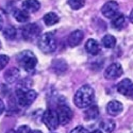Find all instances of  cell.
Segmentation results:
<instances>
[{
    "label": "cell",
    "mask_w": 133,
    "mask_h": 133,
    "mask_svg": "<svg viewBox=\"0 0 133 133\" xmlns=\"http://www.w3.org/2000/svg\"><path fill=\"white\" fill-rule=\"evenodd\" d=\"M94 101V90L90 85H83L81 86L78 91H77L75 97H74V102L75 104L80 108H87L90 107Z\"/></svg>",
    "instance_id": "obj_1"
},
{
    "label": "cell",
    "mask_w": 133,
    "mask_h": 133,
    "mask_svg": "<svg viewBox=\"0 0 133 133\" xmlns=\"http://www.w3.org/2000/svg\"><path fill=\"white\" fill-rule=\"evenodd\" d=\"M17 61H18L19 65L26 71L33 70L34 67L36 66V64H37V59L34 55V53L29 51V50H25L23 52H20L17 55Z\"/></svg>",
    "instance_id": "obj_2"
},
{
    "label": "cell",
    "mask_w": 133,
    "mask_h": 133,
    "mask_svg": "<svg viewBox=\"0 0 133 133\" xmlns=\"http://www.w3.org/2000/svg\"><path fill=\"white\" fill-rule=\"evenodd\" d=\"M38 48L44 53H51L57 49V39L52 33H45L39 37Z\"/></svg>",
    "instance_id": "obj_3"
},
{
    "label": "cell",
    "mask_w": 133,
    "mask_h": 133,
    "mask_svg": "<svg viewBox=\"0 0 133 133\" xmlns=\"http://www.w3.org/2000/svg\"><path fill=\"white\" fill-rule=\"evenodd\" d=\"M37 94L33 90H28V91H23L18 90L17 91V101L18 104L21 107H28L35 100Z\"/></svg>",
    "instance_id": "obj_4"
},
{
    "label": "cell",
    "mask_w": 133,
    "mask_h": 133,
    "mask_svg": "<svg viewBox=\"0 0 133 133\" xmlns=\"http://www.w3.org/2000/svg\"><path fill=\"white\" fill-rule=\"evenodd\" d=\"M43 121L45 123L46 127L49 130H51V131L55 130L60 125L58 112H55L53 110H47L43 115Z\"/></svg>",
    "instance_id": "obj_5"
},
{
    "label": "cell",
    "mask_w": 133,
    "mask_h": 133,
    "mask_svg": "<svg viewBox=\"0 0 133 133\" xmlns=\"http://www.w3.org/2000/svg\"><path fill=\"white\" fill-rule=\"evenodd\" d=\"M41 28L36 24H29L21 29V35L27 41H32L39 35Z\"/></svg>",
    "instance_id": "obj_6"
},
{
    "label": "cell",
    "mask_w": 133,
    "mask_h": 133,
    "mask_svg": "<svg viewBox=\"0 0 133 133\" xmlns=\"http://www.w3.org/2000/svg\"><path fill=\"white\" fill-rule=\"evenodd\" d=\"M119 5L116 1H108L101 8V13L107 18H114L118 15Z\"/></svg>",
    "instance_id": "obj_7"
},
{
    "label": "cell",
    "mask_w": 133,
    "mask_h": 133,
    "mask_svg": "<svg viewBox=\"0 0 133 133\" xmlns=\"http://www.w3.org/2000/svg\"><path fill=\"white\" fill-rule=\"evenodd\" d=\"M123 67L119 63H112L104 71V78L108 80H115L123 75Z\"/></svg>",
    "instance_id": "obj_8"
},
{
    "label": "cell",
    "mask_w": 133,
    "mask_h": 133,
    "mask_svg": "<svg viewBox=\"0 0 133 133\" xmlns=\"http://www.w3.org/2000/svg\"><path fill=\"white\" fill-rule=\"evenodd\" d=\"M58 115L61 125H67L72 118V111L68 105L61 104L58 108Z\"/></svg>",
    "instance_id": "obj_9"
},
{
    "label": "cell",
    "mask_w": 133,
    "mask_h": 133,
    "mask_svg": "<svg viewBox=\"0 0 133 133\" xmlns=\"http://www.w3.org/2000/svg\"><path fill=\"white\" fill-rule=\"evenodd\" d=\"M117 91L121 95L131 96L133 94V82L130 79H124L117 84Z\"/></svg>",
    "instance_id": "obj_10"
},
{
    "label": "cell",
    "mask_w": 133,
    "mask_h": 133,
    "mask_svg": "<svg viewBox=\"0 0 133 133\" xmlns=\"http://www.w3.org/2000/svg\"><path fill=\"white\" fill-rule=\"evenodd\" d=\"M123 103L117 101V100H112L107 104V113L111 116H116L119 113L123 112Z\"/></svg>",
    "instance_id": "obj_11"
},
{
    "label": "cell",
    "mask_w": 133,
    "mask_h": 133,
    "mask_svg": "<svg viewBox=\"0 0 133 133\" xmlns=\"http://www.w3.org/2000/svg\"><path fill=\"white\" fill-rule=\"evenodd\" d=\"M83 32L81 30H76L74 32H71L68 38H67V43H68V45L70 47H76V46H78L80 45V43L82 42L83 39Z\"/></svg>",
    "instance_id": "obj_12"
},
{
    "label": "cell",
    "mask_w": 133,
    "mask_h": 133,
    "mask_svg": "<svg viewBox=\"0 0 133 133\" xmlns=\"http://www.w3.org/2000/svg\"><path fill=\"white\" fill-rule=\"evenodd\" d=\"M21 5H23V9L26 10L29 13L37 12L41 8V3L37 1V0H25Z\"/></svg>",
    "instance_id": "obj_13"
},
{
    "label": "cell",
    "mask_w": 133,
    "mask_h": 133,
    "mask_svg": "<svg viewBox=\"0 0 133 133\" xmlns=\"http://www.w3.org/2000/svg\"><path fill=\"white\" fill-rule=\"evenodd\" d=\"M85 49L86 51L90 53V54H93V55H96L100 52V46H99V43L96 41V39H88L85 44Z\"/></svg>",
    "instance_id": "obj_14"
},
{
    "label": "cell",
    "mask_w": 133,
    "mask_h": 133,
    "mask_svg": "<svg viewBox=\"0 0 133 133\" xmlns=\"http://www.w3.org/2000/svg\"><path fill=\"white\" fill-rule=\"evenodd\" d=\"M127 26V18L125 15H117L112 18V27L115 30H121Z\"/></svg>",
    "instance_id": "obj_15"
},
{
    "label": "cell",
    "mask_w": 133,
    "mask_h": 133,
    "mask_svg": "<svg viewBox=\"0 0 133 133\" xmlns=\"http://www.w3.org/2000/svg\"><path fill=\"white\" fill-rule=\"evenodd\" d=\"M19 78V70L15 67H12L8 69L5 72H4V79L6 80V82L9 83H13L15 82L17 79Z\"/></svg>",
    "instance_id": "obj_16"
},
{
    "label": "cell",
    "mask_w": 133,
    "mask_h": 133,
    "mask_svg": "<svg viewBox=\"0 0 133 133\" xmlns=\"http://www.w3.org/2000/svg\"><path fill=\"white\" fill-rule=\"evenodd\" d=\"M84 116H85V118L87 120L96 119L99 116V109H98V107H96V105H90V107H88V109L85 111Z\"/></svg>",
    "instance_id": "obj_17"
},
{
    "label": "cell",
    "mask_w": 133,
    "mask_h": 133,
    "mask_svg": "<svg viewBox=\"0 0 133 133\" xmlns=\"http://www.w3.org/2000/svg\"><path fill=\"white\" fill-rule=\"evenodd\" d=\"M14 17L18 23H26L29 20V12H27L26 10H16L14 12Z\"/></svg>",
    "instance_id": "obj_18"
},
{
    "label": "cell",
    "mask_w": 133,
    "mask_h": 133,
    "mask_svg": "<svg viewBox=\"0 0 133 133\" xmlns=\"http://www.w3.org/2000/svg\"><path fill=\"white\" fill-rule=\"evenodd\" d=\"M44 23H45L46 26H53L57 23H59V16L53 12L47 13L44 16Z\"/></svg>",
    "instance_id": "obj_19"
},
{
    "label": "cell",
    "mask_w": 133,
    "mask_h": 133,
    "mask_svg": "<svg viewBox=\"0 0 133 133\" xmlns=\"http://www.w3.org/2000/svg\"><path fill=\"white\" fill-rule=\"evenodd\" d=\"M102 45L105 48H113L116 45V38L111 34H107L102 37Z\"/></svg>",
    "instance_id": "obj_20"
},
{
    "label": "cell",
    "mask_w": 133,
    "mask_h": 133,
    "mask_svg": "<svg viewBox=\"0 0 133 133\" xmlns=\"http://www.w3.org/2000/svg\"><path fill=\"white\" fill-rule=\"evenodd\" d=\"M115 123L113 120L111 119H108V120H103L102 124H101V129L105 132V133H112L114 130H115Z\"/></svg>",
    "instance_id": "obj_21"
},
{
    "label": "cell",
    "mask_w": 133,
    "mask_h": 133,
    "mask_svg": "<svg viewBox=\"0 0 133 133\" xmlns=\"http://www.w3.org/2000/svg\"><path fill=\"white\" fill-rule=\"evenodd\" d=\"M17 31L14 27H8L3 30V35L8 38V39H14L16 37Z\"/></svg>",
    "instance_id": "obj_22"
},
{
    "label": "cell",
    "mask_w": 133,
    "mask_h": 133,
    "mask_svg": "<svg viewBox=\"0 0 133 133\" xmlns=\"http://www.w3.org/2000/svg\"><path fill=\"white\" fill-rule=\"evenodd\" d=\"M85 4V0H68V5L72 10H80Z\"/></svg>",
    "instance_id": "obj_23"
},
{
    "label": "cell",
    "mask_w": 133,
    "mask_h": 133,
    "mask_svg": "<svg viewBox=\"0 0 133 133\" xmlns=\"http://www.w3.org/2000/svg\"><path fill=\"white\" fill-rule=\"evenodd\" d=\"M9 57L5 54H0V70L3 69L9 63Z\"/></svg>",
    "instance_id": "obj_24"
},
{
    "label": "cell",
    "mask_w": 133,
    "mask_h": 133,
    "mask_svg": "<svg viewBox=\"0 0 133 133\" xmlns=\"http://www.w3.org/2000/svg\"><path fill=\"white\" fill-rule=\"evenodd\" d=\"M70 133H90L85 128H83L82 126H78V127H76L75 129H72L70 131Z\"/></svg>",
    "instance_id": "obj_25"
},
{
    "label": "cell",
    "mask_w": 133,
    "mask_h": 133,
    "mask_svg": "<svg viewBox=\"0 0 133 133\" xmlns=\"http://www.w3.org/2000/svg\"><path fill=\"white\" fill-rule=\"evenodd\" d=\"M18 133H29L30 132V128L28 126H23V127H20L17 131Z\"/></svg>",
    "instance_id": "obj_26"
},
{
    "label": "cell",
    "mask_w": 133,
    "mask_h": 133,
    "mask_svg": "<svg viewBox=\"0 0 133 133\" xmlns=\"http://www.w3.org/2000/svg\"><path fill=\"white\" fill-rule=\"evenodd\" d=\"M3 111H4V103L1 99H0V114H2Z\"/></svg>",
    "instance_id": "obj_27"
},
{
    "label": "cell",
    "mask_w": 133,
    "mask_h": 133,
    "mask_svg": "<svg viewBox=\"0 0 133 133\" xmlns=\"http://www.w3.org/2000/svg\"><path fill=\"white\" fill-rule=\"evenodd\" d=\"M129 19H130V21L133 24V10L131 11V13H130V15H129Z\"/></svg>",
    "instance_id": "obj_28"
},
{
    "label": "cell",
    "mask_w": 133,
    "mask_h": 133,
    "mask_svg": "<svg viewBox=\"0 0 133 133\" xmlns=\"http://www.w3.org/2000/svg\"><path fill=\"white\" fill-rule=\"evenodd\" d=\"M2 27H3V19L1 16H0V30L2 29Z\"/></svg>",
    "instance_id": "obj_29"
},
{
    "label": "cell",
    "mask_w": 133,
    "mask_h": 133,
    "mask_svg": "<svg viewBox=\"0 0 133 133\" xmlns=\"http://www.w3.org/2000/svg\"><path fill=\"white\" fill-rule=\"evenodd\" d=\"M29 133H43L42 131H39V130H30V132Z\"/></svg>",
    "instance_id": "obj_30"
},
{
    "label": "cell",
    "mask_w": 133,
    "mask_h": 133,
    "mask_svg": "<svg viewBox=\"0 0 133 133\" xmlns=\"http://www.w3.org/2000/svg\"><path fill=\"white\" fill-rule=\"evenodd\" d=\"M92 133H102V132H101L100 130H95V131H93Z\"/></svg>",
    "instance_id": "obj_31"
},
{
    "label": "cell",
    "mask_w": 133,
    "mask_h": 133,
    "mask_svg": "<svg viewBox=\"0 0 133 133\" xmlns=\"http://www.w3.org/2000/svg\"><path fill=\"white\" fill-rule=\"evenodd\" d=\"M0 47H1V43H0Z\"/></svg>",
    "instance_id": "obj_32"
}]
</instances>
